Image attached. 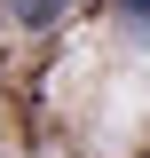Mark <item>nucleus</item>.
<instances>
[{
  "mask_svg": "<svg viewBox=\"0 0 150 158\" xmlns=\"http://www.w3.org/2000/svg\"><path fill=\"white\" fill-rule=\"evenodd\" d=\"M8 8H16V16H24V24H56V16H63V8H71V0H8Z\"/></svg>",
  "mask_w": 150,
  "mask_h": 158,
  "instance_id": "nucleus-1",
  "label": "nucleus"
},
{
  "mask_svg": "<svg viewBox=\"0 0 150 158\" xmlns=\"http://www.w3.org/2000/svg\"><path fill=\"white\" fill-rule=\"evenodd\" d=\"M119 24H127V32L150 48V0H119Z\"/></svg>",
  "mask_w": 150,
  "mask_h": 158,
  "instance_id": "nucleus-2",
  "label": "nucleus"
}]
</instances>
